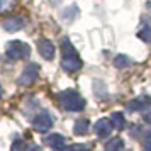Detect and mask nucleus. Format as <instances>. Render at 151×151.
Masks as SVG:
<instances>
[{
    "mask_svg": "<svg viewBox=\"0 0 151 151\" xmlns=\"http://www.w3.org/2000/svg\"><path fill=\"white\" fill-rule=\"evenodd\" d=\"M61 66L66 71H76V70L82 68V60H80V55L76 53V49L73 48V44L70 42V39L63 37L61 39Z\"/></svg>",
    "mask_w": 151,
    "mask_h": 151,
    "instance_id": "nucleus-1",
    "label": "nucleus"
},
{
    "mask_svg": "<svg viewBox=\"0 0 151 151\" xmlns=\"http://www.w3.org/2000/svg\"><path fill=\"white\" fill-rule=\"evenodd\" d=\"M60 105L61 109L68 110V112H78L85 107V100L83 97L76 92V90H66L60 93Z\"/></svg>",
    "mask_w": 151,
    "mask_h": 151,
    "instance_id": "nucleus-2",
    "label": "nucleus"
},
{
    "mask_svg": "<svg viewBox=\"0 0 151 151\" xmlns=\"http://www.w3.org/2000/svg\"><path fill=\"white\" fill-rule=\"evenodd\" d=\"M5 53L12 60H24L31 55V46L22 41H10L5 48Z\"/></svg>",
    "mask_w": 151,
    "mask_h": 151,
    "instance_id": "nucleus-3",
    "label": "nucleus"
},
{
    "mask_svg": "<svg viewBox=\"0 0 151 151\" xmlns=\"http://www.w3.org/2000/svg\"><path fill=\"white\" fill-rule=\"evenodd\" d=\"M37 76H39V65L29 63L27 66L24 68V71L21 73L17 82H19V85H32L37 80Z\"/></svg>",
    "mask_w": 151,
    "mask_h": 151,
    "instance_id": "nucleus-4",
    "label": "nucleus"
},
{
    "mask_svg": "<svg viewBox=\"0 0 151 151\" xmlns=\"http://www.w3.org/2000/svg\"><path fill=\"white\" fill-rule=\"evenodd\" d=\"M112 129H114V124H112V121L110 119H99L95 122V126H93V132H95L97 136L100 137H107L112 132Z\"/></svg>",
    "mask_w": 151,
    "mask_h": 151,
    "instance_id": "nucleus-5",
    "label": "nucleus"
},
{
    "mask_svg": "<svg viewBox=\"0 0 151 151\" xmlns=\"http://www.w3.org/2000/svg\"><path fill=\"white\" fill-rule=\"evenodd\" d=\"M32 126H34L36 131H39V132H46V131L53 126V117L49 116L48 112H41V114L34 119Z\"/></svg>",
    "mask_w": 151,
    "mask_h": 151,
    "instance_id": "nucleus-6",
    "label": "nucleus"
},
{
    "mask_svg": "<svg viewBox=\"0 0 151 151\" xmlns=\"http://www.w3.org/2000/svg\"><path fill=\"white\" fill-rule=\"evenodd\" d=\"M150 105H151V97L141 95V97H136V99L129 100V102H127V109L136 110V112H143V110H146Z\"/></svg>",
    "mask_w": 151,
    "mask_h": 151,
    "instance_id": "nucleus-7",
    "label": "nucleus"
},
{
    "mask_svg": "<svg viewBox=\"0 0 151 151\" xmlns=\"http://www.w3.org/2000/svg\"><path fill=\"white\" fill-rule=\"evenodd\" d=\"M24 24H26L24 17H21V15H12V17H9V19H5V21L2 22V27L5 29V31L15 32V31H19V29L24 27Z\"/></svg>",
    "mask_w": 151,
    "mask_h": 151,
    "instance_id": "nucleus-8",
    "label": "nucleus"
},
{
    "mask_svg": "<svg viewBox=\"0 0 151 151\" xmlns=\"http://www.w3.org/2000/svg\"><path fill=\"white\" fill-rule=\"evenodd\" d=\"M37 51L41 53L44 60H53L55 58V44L49 39H39L37 41Z\"/></svg>",
    "mask_w": 151,
    "mask_h": 151,
    "instance_id": "nucleus-9",
    "label": "nucleus"
},
{
    "mask_svg": "<svg viewBox=\"0 0 151 151\" xmlns=\"http://www.w3.org/2000/svg\"><path fill=\"white\" fill-rule=\"evenodd\" d=\"M44 143L48 144L49 148L53 150H58V151H63L66 146H65V137L61 134H49V136L44 137Z\"/></svg>",
    "mask_w": 151,
    "mask_h": 151,
    "instance_id": "nucleus-10",
    "label": "nucleus"
},
{
    "mask_svg": "<svg viewBox=\"0 0 151 151\" xmlns=\"http://www.w3.org/2000/svg\"><path fill=\"white\" fill-rule=\"evenodd\" d=\"M90 131V121L88 119H78L75 122V127H73V132L76 136H83Z\"/></svg>",
    "mask_w": 151,
    "mask_h": 151,
    "instance_id": "nucleus-11",
    "label": "nucleus"
},
{
    "mask_svg": "<svg viewBox=\"0 0 151 151\" xmlns=\"http://www.w3.org/2000/svg\"><path fill=\"white\" fill-rule=\"evenodd\" d=\"M124 150V141L121 137H112L109 143L105 144V151H122Z\"/></svg>",
    "mask_w": 151,
    "mask_h": 151,
    "instance_id": "nucleus-12",
    "label": "nucleus"
},
{
    "mask_svg": "<svg viewBox=\"0 0 151 151\" xmlns=\"http://www.w3.org/2000/svg\"><path fill=\"white\" fill-rule=\"evenodd\" d=\"M110 121H112V124H114L116 129H124V127H126V119H124V116L121 112H114V114L110 116Z\"/></svg>",
    "mask_w": 151,
    "mask_h": 151,
    "instance_id": "nucleus-13",
    "label": "nucleus"
},
{
    "mask_svg": "<svg viewBox=\"0 0 151 151\" xmlns=\"http://www.w3.org/2000/svg\"><path fill=\"white\" fill-rule=\"evenodd\" d=\"M137 36H139V39H143L146 42H151V24H143L141 29L137 31Z\"/></svg>",
    "mask_w": 151,
    "mask_h": 151,
    "instance_id": "nucleus-14",
    "label": "nucleus"
},
{
    "mask_svg": "<svg viewBox=\"0 0 151 151\" xmlns=\"http://www.w3.org/2000/svg\"><path fill=\"white\" fill-rule=\"evenodd\" d=\"M129 65H131V60L126 55H119V56L114 58V66H116V68L122 70V68H126V66H129Z\"/></svg>",
    "mask_w": 151,
    "mask_h": 151,
    "instance_id": "nucleus-15",
    "label": "nucleus"
},
{
    "mask_svg": "<svg viewBox=\"0 0 151 151\" xmlns=\"http://www.w3.org/2000/svg\"><path fill=\"white\" fill-rule=\"evenodd\" d=\"M24 148H26V141L21 137H15L12 146H10V151H24Z\"/></svg>",
    "mask_w": 151,
    "mask_h": 151,
    "instance_id": "nucleus-16",
    "label": "nucleus"
},
{
    "mask_svg": "<svg viewBox=\"0 0 151 151\" xmlns=\"http://www.w3.org/2000/svg\"><path fill=\"white\" fill-rule=\"evenodd\" d=\"M65 151H90V146L88 144H80V143H75L68 146V148H65Z\"/></svg>",
    "mask_w": 151,
    "mask_h": 151,
    "instance_id": "nucleus-17",
    "label": "nucleus"
},
{
    "mask_svg": "<svg viewBox=\"0 0 151 151\" xmlns=\"http://www.w3.org/2000/svg\"><path fill=\"white\" fill-rule=\"evenodd\" d=\"M10 5H14V0H0V12H4Z\"/></svg>",
    "mask_w": 151,
    "mask_h": 151,
    "instance_id": "nucleus-18",
    "label": "nucleus"
},
{
    "mask_svg": "<svg viewBox=\"0 0 151 151\" xmlns=\"http://www.w3.org/2000/svg\"><path fill=\"white\" fill-rule=\"evenodd\" d=\"M146 151H151V137H150V141L146 143Z\"/></svg>",
    "mask_w": 151,
    "mask_h": 151,
    "instance_id": "nucleus-19",
    "label": "nucleus"
},
{
    "mask_svg": "<svg viewBox=\"0 0 151 151\" xmlns=\"http://www.w3.org/2000/svg\"><path fill=\"white\" fill-rule=\"evenodd\" d=\"M0 95H2V87H0Z\"/></svg>",
    "mask_w": 151,
    "mask_h": 151,
    "instance_id": "nucleus-20",
    "label": "nucleus"
}]
</instances>
